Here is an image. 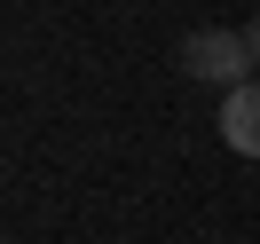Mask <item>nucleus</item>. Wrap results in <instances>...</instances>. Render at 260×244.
<instances>
[{
	"mask_svg": "<svg viewBox=\"0 0 260 244\" xmlns=\"http://www.w3.org/2000/svg\"><path fill=\"white\" fill-rule=\"evenodd\" d=\"M181 71H189L197 87H221V95H229V87H244L260 71V55H252L244 32H221V24H213V32H189V40H181Z\"/></svg>",
	"mask_w": 260,
	"mask_h": 244,
	"instance_id": "1",
	"label": "nucleus"
},
{
	"mask_svg": "<svg viewBox=\"0 0 260 244\" xmlns=\"http://www.w3.org/2000/svg\"><path fill=\"white\" fill-rule=\"evenodd\" d=\"M221 142L237 158H260V79H244V87L221 95Z\"/></svg>",
	"mask_w": 260,
	"mask_h": 244,
	"instance_id": "2",
	"label": "nucleus"
},
{
	"mask_svg": "<svg viewBox=\"0 0 260 244\" xmlns=\"http://www.w3.org/2000/svg\"><path fill=\"white\" fill-rule=\"evenodd\" d=\"M244 40H252V55H260V16H252V24H244Z\"/></svg>",
	"mask_w": 260,
	"mask_h": 244,
	"instance_id": "3",
	"label": "nucleus"
}]
</instances>
